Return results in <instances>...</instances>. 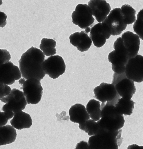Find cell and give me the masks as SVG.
I'll use <instances>...</instances> for the list:
<instances>
[{"mask_svg":"<svg viewBox=\"0 0 143 149\" xmlns=\"http://www.w3.org/2000/svg\"><path fill=\"white\" fill-rule=\"evenodd\" d=\"M93 91L96 99L107 105H115L121 97L112 84L102 83L95 88Z\"/></svg>","mask_w":143,"mask_h":149,"instance_id":"ba28073f","label":"cell"},{"mask_svg":"<svg viewBox=\"0 0 143 149\" xmlns=\"http://www.w3.org/2000/svg\"><path fill=\"white\" fill-rule=\"evenodd\" d=\"M3 4L2 0H0V6L2 5Z\"/></svg>","mask_w":143,"mask_h":149,"instance_id":"836d02e7","label":"cell"},{"mask_svg":"<svg viewBox=\"0 0 143 149\" xmlns=\"http://www.w3.org/2000/svg\"><path fill=\"white\" fill-rule=\"evenodd\" d=\"M21 78L19 68L10 61L0 66V83L11 85Z\"/></svg>","mask_w":143,"mask_h":149,"instance_id":"7c38bea8","label":"cell"},{"mask_svg":"<svg viewBox=\"0 0 143 149\" xmlns=\"http://www.w3.org/2000/svg\"><path fill=\"white\" fill-rule=\"evenodd\" d=\"M143 10H140L138 15L137 19L133 25V30L136 34L139 36L140 39L143 40Z\"/></svg>","mask_w":143,"mask_h":149,"instance_id":"4316f807","label":"cell"},{"mask_svg":"<svg viewBox=\"0 0 143 149\" xmlns=\"http://www.w3.org/2000/svg\"><path fill=\"white\" fill-rule=\"evenodd\" d=\"M10 123L17 130L29 129L32 125V120L30 114L21 111L15 114Z\"/></svg>","mask_w":143,"mask_h":149,"instance_id":"d6986e66","label":"cell"},{"mask_svg":"<svg viewBox=\"0 0 143 149\" xmlns=\"http://www.w3.org/2000/svg\"><path fill=\"white\" fill-rule=\"evenodd\" d=\"M100 108L101 118H118L122 116V115L117 112L115 105H107L102 103L101 104Z\"/></svg>","mask_w":143,"mask_h":149,"instance_id":"484cf974","label":"cell"},{"mask_svg":"<svg viewBox=\"0 0 143 149\" xmlns=\"http://www.w3.org/2000/svg\"><path fill=\"white\" fill-rule=\"evenodd\" d=\"M79 127L81 130L84 131L85 133L88 134L89 136L95 135L99 129V126L97 121L92 119H89L84 124L79 125Z\"/></svg>","mask_w":143,"mask_h":149,"instance_id":"d4e9b609","label":"cell"},{"mask_svg":"<svg viewBox=\"0 0 143 149\" xmlns=\"http://www.w3.org/2000/svg\"><path fill=\"white\" fill-rule=\"evenodd\" d=\"M72 22L81 29H86L95 22L91 9L88 5L80 3L77 6L71 15Z\"/></svg>","mask_w":143,"mask_h":149,"instance_id":"9c48e42d","label":"cell"},{"mask_svg":"<svg viewBox=\"0 0 143 149\" xmlns=\"http://www.w3.org/2000/svg\"><path fill=\"white\" fill-rule=\"evenodd\" d=\"M121 12L124 16L125 23L126 24H131L136 20V11L134 8L129 4H124L121 6Z\"/></svg>","mask_w":143,"mask_h":149,"instance_id":"cb8c5ba5","label":"cell"},{"mask_svg":"<svg viewBox=\"0 0 143 149\" xmlns=\"http://www.w3.org/2000/svg\"><path fill=\"white\" fill-rule=\"evenodd\" d=\"M17 137V131L12 126H0V146L12 144L15 141Z\"/></svg>","mask_w":143,"mask_h":149,"instance_id":"ffe728a7","label":"cell"},{"mask_svg":"<svg viewBox=\"0 0 143 149\" xmlns=\"http://www.w3.org/2000/svg\"><path fill=\"white\" fill-rule=\"evenodd\" d=\"M7 16L4 12H0V28H4L7 24Z\"/></svg>","mask_w":143,"mask_h":149,"instance_id":"f546056e","label":"cell"},{"mask_svg":"<svg viewBox=\"0 0 143 149\" xmlns=\"http://www.w3.org/2000/svg\"><path fill=\"white\" fill-rule=\"evenodd\" d=\"M69 38L70 43L82 52L88 51L93 43L90 37L84 31L76 32L70 36Z\"/></svg>","mask_w":143,"mask_h":149,"instance_id":"2e32d148","label":"cell"},{"mask_svg":"<svg viewBox=\"0 0 143 149\" xmlns=\"http://www.w3.org/2000/svg\"><path fill=\"white\" fill-rule=\"evenodd\" d=\"M88 6L99 23L104 20L111 9L110 4L105 0H90Z\"/></svg>","mask_w":143,"mask_h":149,"instance_id":"5bb4252c","label":"cell"},{"mask_svg":"<svg viewBox=\"0 0 143 149\" xmlns=\"http://www.w3.org/2000/svg\"><path fill=\"white\" fill-rule=\"evenodd\" d=\"M56 42L51 38H43L41 40L39 48L44 55L47 56L54 55L56 54Z\"/></svg>","mask_w":143,"mask_h":149,"instance_id":"603a6c76","label":"cell"},{"mask_svg":"<svg viewBox=\"0 0 143 149\" xmlns=\"http://www.w3.org/2000/svg\"><path fill=\"white\" fill-rule=\"evenodd\" d=\"M12 89L8 85L0 83V101L5 103L6 100L10 95Z\"/></svg>","mask_w":143,"mask_h":149,"instance_id":"83f0119b","label":"cell"},{"mask_svg":"<svg viewBox=\"0 0 143 149\" xmlns=\"http://www.w3.org/2000/svg\"><path fill=\"white\" fill-rule=\"evenodd\" d=\"M125 73L128 78L136 83L143 81V57L138 54L129 59L126 66Z\"/></svg>","mask_w":143,"mask_h":149,"instance_id":"8fae6325","label":"cell"},{"mask_svg":"<svg viewBox=\"0 0 143 149\" xmlns=\"http://www.w3.org/2000/svg\"><path fill=\"white\" fill-rule=\"evenodd\" d=\"M97 122L102 130L115 132L121 130L124 127L125 120L124 115H122L118 118L102 117Z\"/></svg>","mask_w":143,"mask_h":149,"instance_id":"e0dca14e","label":"cell"},{"mask_svg":"<svg viewBox=\"0 0 143 149\" xmlns=\"http://www.w3.org/2000/svg\"><path fill=\"white\" fill-rule=\"evenodd\" d=\"M8 120V119L5 115L4 112L0 111V126L6 125Z\"/></svg>","mask_w":143,"mask_h":149,"instance_id":"4dcf8cb0","label":"cell"},{"mask_svg":"<svg viewBox=\"0 0 143 149\" xmlns=\"http://www.w3.org/2000/svg\"><path fill=\"white\" fill-rule=\"evenodd\" d=\"M135 104L131 99L126 100L120 97L115 106L117 112L121 115L131 116L133 113Z\"/></svg>","mask_w":143,"mask_h":149,"instance_id":"44dd1931","label":"cell"},{"mask_svg":"<svg viewBox=\"0 0 143 149\" xmlns=\"http://www.w3.org/2000/svg\"><path fill=\"white\" fill-rule=\"evenodd\" d=\"M76 149H89V147L87 142L82 141L78 143L76 146Z\"/></svg>","mask_w":143,"mask_h":149,"instance_id":"1f68e13d","label":"cell"},{"mask_svg":"<svg viewBox=\"0 0 143 149\" xmlns=\"http://www.w3.org/2000/svg\"><path fill=\"white\" fill-rule=\"evenodd\" d=\"M43 70L51 79L58 78L65 72L66 65L64 59L59 55L49 56L43 63Z\"/></svg>","mask_w":143,"mask_h":149,"instance_id":"30bf717a","label":"cell"},{"mask_svg":"<svg viewBox=\"0 0 143 149\" xmlns=\"http://www.w3.org/2000/svg\"><path fill=\"white\" fill-rule=\"evenodd\" d=\"M101 104L98 100L92 99L86 104V110L92 119L97 121L101 118Z\"/></svg>","mask_w":143,"mask_h":149,"instance_id":"7402d4cb","label":"cell"},{"mask_svg":"<svg viewBox=\"0 0 143 149\" xmlns=\"http://www.w3.org/2000/svg\"><path fill=\"white\" fill-rule=\"evenodd\" d=\"M112 84L114 86L119 96L125 100H131L136 92L134 82L128 78L125 72L121 74L114 72Z\"/></svg>","mask_w":143,"mask_h":149,"instance_id":"8992f818","label":"cell"},{"mask_svg":"<svg viewBox=\"0 0 143 149\" xmlns=\"http://www.w3.org/2000/svg\"><path fill=\"white\" fill-rule=\"evenodd\" d=\"M19 83L23 92L28 104H36L42 99L43 88L40 81L34 78L27 79L21 78Z\"/></svg>","mask_w":143,"mask_h":149,"instance_id":"5b68a950","label":"cell"},{"mask_svg":"<svg viewBox=\"0 0 143 149\" xmlns=\"http://www.w3.org/2000/svg\"><path fill=\"white\" fill-rule=\"evenodd\" d=\"M108 28L111 35H120L127 28L121 8H116L111 10L109 15L102 22Z\"/></svg>","mask_w":143,"mask_h":149,"instance_id":"52a82bcc","label":"cell"},{"mask_svg":"<svg viewBox=\"0 0 143 149\" xmlns=\"http://www.w3.org/2000/svg\"><path fill=\"white\" fill-rule=\"evenodd\" d=\"M122 130L109 132L99 126L97 133L89 139V149H118L123 140Z\"/></svg>","mask_w":143,"mask_h":149,"instance_id":"7a4b0ae2","label":"cell"},{"mask_svg":"<svg viewBox=\"0 0 143 149\" xmlns=\"http://www.w3.org/2000/svg\"><path fill=\"white\" fill-rule=\"evenodd\" d=\"M111 36L108 28L102 22L97 24L92 27L89 34L94 46L97 48L103 47Z\"/></svg>","mask_w":143,"mask_h":149,"instance_id":"4fadbf2b","label":"cell"},{"mask_svg":"<svg viewBox=\"0 0 143 149\" xmlns=\"http://www.w3.org/2000/svg\"><path fill=\"white\" fill-rule=\"evenodd\" d=\"M11 59L10 53L6 49H0V66L9 62Z\"/></svg>","mask_w":143,"mask_h":149,"instance_id":"f1b7e54d","label":"cell"},{"mask_svg":"<svg viewBox=\"0 0 143 149\" xmlns=\"http://www.w3.org/2000/svg\"><path fill=\"white\" fill-rule=\"evenodd\" d=\"M121 38L123 46L128 53L130 59L138 55L141 43L139 36L128 31L124 33Z\"/></svg>","mask_w":143,"mask_h":149,"instance_id":"9a60e30c","label":"cell"},{"mask_svg":"<svg viewBox=\"0 0 143 149\" xmlns=\"http://www.w3.org/2000/svg\"><path fill=\"white\" fill-rule=\"evenodd\" d=\"M45 59V55L41 50L31 47L22 54L19 61L21 77L25 79L34 78L40 81L43 79L46 75L42 67Z\"/></svg>","mask_w":143,"mask_h":149,"instance_id":"6da1fadb","label":"cell"},{"mask_svg":"<svg viewBox=\"0 0 143 149\" xmlns=\"http://www.w3.org/2000/svg\"><path fill=\"white\" fill-rule=\"evenodd\" d=\"M5 103L2 110L8 120L12 119L17 113L24 110L27 104L23 91L16 88L12 89Z\"/></svg>","mask_w":143,"mask_h":149,"instance_id":"277c9868","label":"cell"},{"mask_svg":"<svg viewBox=\"0 0 143 149\" xmlns=\"http://www.w3.org/2000/svg\"><path fill=\"white\" fill-rule=\"evenodd\" d=\"M90 30H91V28L89 27V28H87L86 29H85V32L86 33H88L90 32Z\"/></svg>","mask_w":143,"mask_h":149,"instance_id":"d6a6232c","label":"cell"},{"mask_svg":"<svg viewBox=\"0 0 143 149\" xmlns=\"http://www.w3.org/2000/svg\"><path fill=\"white\" fill-rule=\"evenodd\" d=\"M70 120L72 122L82 125L90 119L85 107L81 104L72 105L69 110Z\"/></svg>","mask_w":143,"mask_h":149,"instance_id":"ac0fdd59","label":"cell"},{"mask_svg":"<svg viewBox=\"0 0 143 149\" xmlns=\"http://www.w3.org/2000/svg\"><path fill=\"white\" fill-rule=\"evenodd\" d=\"M113 47L115 50L109 54L108 60L111 63L113 71L117 74H121L125 72L126 65L130 58L123 46L121 37L118 38L115 41Z\"/></svg>","mask_w":143,"mask_h":149,"instance_id":"3957f363","label":"cell"}]
</instances>
